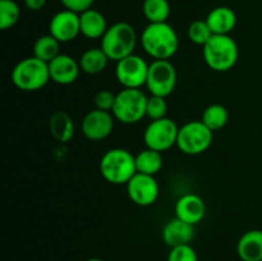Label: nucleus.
I'll return each instance as SVG.
<instances>
[{
  "label": "nucleus",
  "mask_w": 262,
  "mask_h": 261,
  "mask_svg": "<svg viewBox=\"0 0 262 261\" xmlns=\"http://www.w3.org/2000/svg\"><path fill=\"white\" fill-rule=\"evenodd\" d=\"M125 186H127V193L130 201L142 207L155 204L160 193V187L155 176L136 173Z\"/></svg>",
  "instance_id": "11"
},
{
  "label": "nucleus",
  "mask_w": 262,
  "mask_h": 261,
  "mask_svg": "<svg viewBox=\"0 0 262 261\" xmlns=\"http://www.w3.org/2000/svg\"><path fill=\"white\" fill-rule=\"evenodd\" d=\"M177 69L170 60H154L148 66L146 87L151 95L168 97L176 90Z\"/></svg>",
  "instance_id": "9"
},
{
  "label": "nucleus",
  "mask_w": 262,
  "mask_h": 261,
  "mask_svg": "<svg viewBox=\"0 0 262 261\" xmlns=\"http://www.w3.org/2000/svg\"><path fill=\"white\" fill-rule=\"evenodd\" d=\"M94 2L95 0H60V3L66 9L76 12L78 14L83 13L84 10L91 9Z\"/></svg>",
  "instance_id": "31"
},
{
  "label": "nucleus",
  "mask_w": 262,
  "mask_h": 261,
  "mask_svg": "<svg viewBox=\"0 0 262 261\" xmlns=\"http://www.w3.org/2000/svg\"><path fill=\"white\" fill-rule=\"evenodd\" d=\"M147 99L141 89H123L117 94L113 115L123 124H136L146 117Z\"/></svg>",
  "instance_id": "6"
},
{
  "label": "nucleus",
  "mask_w": 262,
  "mask_h": 261,
  "mask_svg": "<svg viewBox=\"0 0 262 261\" xmlns=\"http://www.w3.org/2000/svg\"><path fill=\"white\" fill-rule=\"evenodd\" d=\"M150 64L137 54L117 61L115 77L123 89H141L146 86Z\"/></svg>",
  "instance_id": "10"
},
{
  "label": "nucleus",
  "mask_w": 262,
  "mask_h": 261,
  "mask_svg": "<svg viewBox=\"0 0 262 261\" xmlns=\"http://www.w3.org/2000/svg\"><path fill=\"white\" fill-rule=\"evenodd\" d=\"M79 26H81V35L91 40L102 38L109 28L104 14L92 8L79 14Z\"/></svg>",
  "instance_id": "19"
},
{
  "label": "nucleus",
  "mask_w": 262,
  "mask_h": 261,
  "mask_svg": "<svg viewBox=\"0 0 262 261\" xmlns=\"http://www.w3.org/2000/svg\"><path fill=\"white\" fill-rule=\"evenodd\" d=\"M48 64L50 81L61 84V86L74 83L81 72L79 61H77L73 56L68 55V54H59L55 59H53Z\"/></svg>",
  "instance_id": "14"
},
{
  "label": "nucleus",
  "mask_w": 262,
  "mask_h": 261,
  "mask_svg": "<svg viewBox=\"0 0 262 261\" xmlns=\"http://www.w3.org/2000/svg\"><path fill=\"white\" fill-rule=\"evenodd\" d=\"M114 115L105 110H90L83 117L81 129L84 137L91 141L105 140L114 129Z\"/></svg>",
  "instance_id": "12"
},
{
  "label": "nucleus",
  "mask_w": 262,
  "mask_h": 261,
  "mask_svg": "<svg viewBox=\"0 0 262 261\" xmlns=\"http://www.w3.org/2000/svg\"><path fill=\"white\" fill-rule=\"evenodd\" d=\"M206 22L214 35H229L237 25V14L229 7H217L207 14Z\"/></svg>",
  "instance_id": "17"
},
{
  "label": "nucleus",
  "mask_w": 262,
  "mask_h": 261,
  "mask_svg": "<svg viewBox=\"0 0 262 261\" xmlns=\"http://www.w3.org/2000/svg\"><path fill=\"white\" fill-rule=\"evenodd\" d=\"M86 261H104V260H101V258L94 257V258H89V260H86Z\"/></svg>",
  "instance_id": "33"
},
{
  "label": "nucleus",
  "mask_w": 262,
  "mask_h": 261,
  "mask_svg": "<svg viewBox=\"0 0 262 261\" xmlns=\"http://www.w3.org/2000/svg\"><path fill=\"white\" fill-rule=\"evenodd\" d=\"M115 100H117V94H113L109 90H100L96 92L94 97L95 109L105 110V112H113Z\"/></svg>",
  "instance_id": "30"
},
{
  "label": "nucleus",
  "mask_w": 262,
  "mask_h": 261,
  "mask_svg": "<svg viewBox=\"0 0 262 261\" xmlns=\"http://www.w3.org/2000/svg\"><path fill=\"white\" fill-rule=\"evenodd\" d=\"M20 18L19 5L14 0H0V30L14 27Z\"/></svg>",
  "instance_id": "26"
},
{
  "label": "nucleus",
  "mask_w": 262,
  "mask_h": 261,
  "mask_svg": "<svg viewBox=\"0 0 262 261\" xmlns=\"http://www.w3.org/2000/svg\"><path fill=\"white\" fill-rule=\"evenodd\" d=\"M141 44L154 60H169L178 51L179 38L168 22L148 23L141 33Z\"/></svg>",
  "instance_id": "1"
},
{
  "label": "nucleus",
  "mask_w": 262,
  "mask_h": 261,
  "mask_svg": "<svg viewBox=\"0 0 262 261\" xmlns=\"http://www.w3.org/2000/svg\"><path fill=\"white\" fill-rule=\"evenodd\" d=\"M179 127L173 119L165 117L163 119L151 120L143 132L146 147L159 153H165L177 145Z\"/></svg>",
  "instance_id": "8"
},
{
  "label": "nucleus",
  "mask_w": 262,
  "mask_h": 261,
  "mask_svg": "<svg viewBox=\"0 0 262 261\" xmlns=\"http://www.w3.org/2000/svg\"><path fill=\"white\" fill-rule=\"evenodd\" d=\"M50 81L49 64L36 56L22 59L12 71V82L18 90L26 92L37 91L43 89Z\"/></svg>",
  "instance_id": "5"
},
{
  "label": "nucleus",
  "mask_w": 262,
  "mask_h": 261,
  "mask_svg": "<svg viewBox=\"0 0 262 261\" xmlns=\"http://www.w3.org/2000/svg\"><path fill=\"white\" fill-rule=\"evenodd\" d=\"M110 59L104 53L101 48L87 49L79 58V67L81 71L86 74H99L105 71Z\"/></svg>",
  "instance_id": "21"
},
{
  "label": "nucleus",
  "mask_w": 262,
  "mask_h": 261,
  "mask_svg": "<svg viewBox=\"0 0 262 261\" xmlns=\"http://www.w3.org/2000/svg\"><path fill=\"white\" fill-rule=\"evenodd\" d=\"M202 123L209 127L212 132L219 130L227 125L229 120V113L228 109L222 104H211L204 110L201 117Z\"/></svg>",
  "instance_id": "24"
},
{
  "label": "nucleus",
  "mask_w": 262,
  "mask_h": 261,
  "mask_svg": "<svg viewBox=\"0 0 262 261\" xmlns=\"http://www.w3.org/2000/svg\"><path fill=\"white\" fill-rule=\"evenodd\" d=\"M100 173L112 184H127L137 173L136 155L122 147L110 148L100 160Z\"/></svg>",
  "instance_id": "2"
},
{
  "label": "nucleus",
  "mask_w": 262,
  "mask_h": 261,
  "mask_svg": "<svg viewBox=\"0 0 262 261\" xmlns=\"http://www.w3.org/2000/svg\"><path fill=\"white\" fill-rule=\"evenodd\" d=\"M46 4V0H25V5L30 10L37 12V10L42 9Z\"/></svg>",
  "instance_id": "32"
},
{
  "label": "nucleus",
  "mask_w": 262,
  "mask_h": 261,
  "mask_svg": "<svg viewBox=\"0 0 262 261\" xmlns=\"http://www.w3.org/2000/svg\"><path fill=\"white\" fill-rule=\"evenodd\" d=\"M214 36L212 31L210 30L209 25H207L206 19H197L189 25L188 27V38L191 42L196 44V45L205 46L209 42L210 38Z\"/></svg>",
  "instance_id": "27"
},
{
  "label": "nucleus",
  "mask_w": 262,
  "mask_h": 261,
  "mask_svg": "<svg viewBox=\"0 0 262 261\" xmlns=\"http://www.w3.org/2000/svg\"><path fill=\"white\" fill-rule=\"evenodd\" d=\"M166 113H168V102H166V97L151 95V96L147 99L146 117L150 118L151 120H158V119H163V118H165Z\"/></svg>",
  "instance_id": "28"
},
{
  "label": "nucleus",
  "mask_w": 262,
  "mask_h": 261,
  "mask_svg": "<svg viewBox=\"0 0 262 261\" xmlns=\"http://www.w3.org/2000/svg\"><path fill=\"white\" fill-rule=\"evenodd\" d=\"M164 165L163 153L146 147L136 155V169L137 173L156 176Z\"/></svg>",
  "instance_id": "22"
},
{
  "label": "nucleus",
  "mask_w": 262,
  "mask_h": 261,
  "mask_svg": "<svg viewBox=\"0 0 262 261\" xmlns=\"http://www.w3.org/2000/svg\"><path fill=\"white\" fill-rule=\"evenodd\" d=\"M161 237H163L164 243L170 248L191 245L194 237V225L188 224L176 216L164 225L161 230Z\"/></svg>",
  "instance_id": "16"
},
{
  "label": "nucleus",
  "mask_w": 262,
  "mask_h": 261,
  "mask_svg": "<svg viewBox=\"0 0 262 261\" xmlns=\"http://www.w3.org/2000/svg\"><path fill=\"white\" fill-rule=\"evenodd\" d=\"M142 12L150 23H163L170 15V5L168 0H145Z\"/></svg>",
  "instance_id": "25"
},
{
  "label": "nucleus",
  "mask_w": 262,
  "mask_h": 261,
  "mask_svg": "<svg viewBox=\"0 0 262 261\" xmlns=\"http://www.w3.org/2000/svg\"><path fill=\"white\" fill-rule=\"evenodd\" d=\"M137 40V33L132 25L127 22H117L109 26L102 36L100 48L110 60L119 61L135 54Z\"/></svg>",
  "instance_id": "3"
},
{
  "label": "nucleus",
  "mask_w": 262,
  "mask_h": 261,
  "mask_svg": "<svg viewBox=\"0 0 262 261\" xmlns=\"http://www.w3.org/2000/svg\"><path fill=\"white\" fill-rule=\"evenodd\" d=\"M237 253L242 261H262V230L243 233L237 243Z\"/></svg>",
  "instance_id": "18"
},
{
  "label": "nucleus",
  "mask_w": 262,
  "mask_h": 261,
  "mask_svg": "<svg viewBox=\"0 0 262 261\" xmlns=\"http://www.w3.org/2000/svg\"><path fill=\"white\" fill-rule=\"evenodd\" d=\"M176 216L191 225L199 224L206 215V204L194 193H186L179 197L174 206Z\"/></svg>",
  "instance_id": "15"
},
{
  "label": "nucleus",
  "mask_w": 262,
  "mask_h": 261,
  "mask_svg": "<svg viewBox=\"0 0 262 261\" xmlns=\"http://www.w3.org/2000/svg\"><path fill=\"white\" fill-rule=\"evenodd\" d=\"M49 129L51 136L60 143L69 142L74 136L73 120L64 110H56L53 113L49 120Z\"/></svg>",
  "instance_id": "20"
},
{
  "label": "nucleus",
  "mask_w": 262,
  "mask_h": 261,
  "mask_svg": "<svg viewBox=\"0 0 262 261\" xmlns=\"http://www.w3.org/2000/svg\"><path fill=\"white\" fill-rule=\"evenodd\" d=\"M205 63L215 72H228L237 64L239 49L229 35H214L202 46Z\"/></svg>",
  "instance_id": "4"
},
{
  "label": "nucleus",
  "mask_w": 262,
  "mask_h": 261,
  "mask_svg": "<svg viewBox=\"0 0 262 261\" xmlns=\"http://www.w3.org/2000/svg\"><path fill=\"white\" fill-rule=\"evenodd\" d=\"M168 261H199V256L191 245H184L170 248Z\"/></svg>",
  "instance_id": "29"
},
{
  "label": "nucleus",
  "mask_w": 262,
  "mask_h": 261,
  "mask_svg": "<svg viewBox=\"0 0 262 261\" xmlns=\"http://www.w3.org/2000/svg\"><path fill=\"white\" fill-rule=\"evenodd\" d=\"M214 132L202 123V120H191L179 127L177 147L186 155H200L211 146Z\"/></svg>",
  "instance_id": "7"
},
{
  "label": "nucleus",
  "mask_w": 262,
  "mask_h": 261,
  "mask_svg": "<svg viewBox=\"0 0 262 261\" xmlns=\"http://www.w3.org/2000/svg\"><path fill=\"white\" fill-rule=\"evenodd\" d=\"M49 33L60 44L71 42L81 35L79 14L72 10L64 9L53 15L49 23Z\"/></svg>",
  "instance_id": "13"
},
{
  "label": "nucleus",
  "mask_w": 262,
  "mask_h": 261,
  "mask_svg": "<svg viewBox=\"0 0 262 261\" xmlns=\"http://www.w3.org/2000/svg\"><path fill=\"white\" fill-rule=\"evenodd\" d=\"M59 54H60V42L50 33L40 36L33 44V56L45 63H50Z\"/></svg>",
  "instance_id": "23"
}]
</instances>
